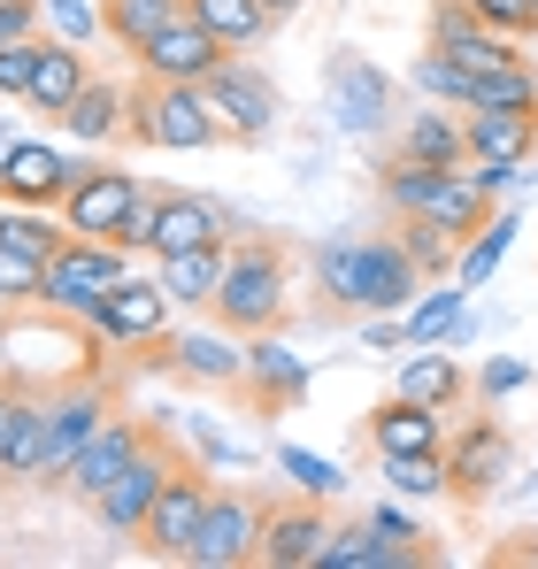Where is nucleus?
<instances>
[{"mask_svg":"<svg viewBox=\"0 0 538 569\" xmlns=\"http://www.w3.org/2000/svg\"><path fill=\"white\" fill-rule=\"evenodd\" d=\"M424 284L431 278L408 262V247L392 231H339L316 247V300L339 316H408V300Z\"/></svg>","mask_w":538,"mask_h":569,"instance_id":"nucleus-1","label":"nucleus"},{"mask_svg":"<svg viewBox=\"0 0 538 569\" xmlns=\"http://www.w3.org/2000/svg\"><path fill=\"white\" fill-rule=\"evenodd\" d=\"M216 323L231 331H277L292 316V254L285 239H231V262H223V284H216Z\"/></svg>","mask_w":538,"mask_h":569,"instance_id":"nucleus-2","label":"nucleus"},{"mask_svg":"<svg viewBox=\"0 0 538 569\" xmlns=\"http://www.w3.org/2000/svg\"><path fill=\"white\" fill-rule=\"evenodd\" d=\"M123 139H131V147H155V154H200V147H223V123H216V108H208L200 86L139 78Z\"/></svg>","mask_w":538,"mask_h":569,"instance_id":"nucleus-3","label":"nucleus"},{"mask_svg":"<svg viewBox=\"0 0 538 569\" xmlns=\"http://www.w3.org/2000/svg\"><path fill=\"white\" fill-rule=\"evenodd\" d=\"M131 278V254L116 247V239H78L70 231V247L47 262V284H39V308L47 316H62V323H86L92 308L116 292V284Z\"/></svg>","mask_w":538,"mask_h":569,"instance_id":"nucleus-4","label":"nucleus"},{"mask_svg":"<svg viewBox=\"0 0 538 569\" xmlns=\"http://www.w3.org/2000/svg\"><path fill=\"white\" fill-rule=\"evenodd\" d=\"M170 308H178V300L162 292V278H139V270H131V278L86 316V331L100 347H116V355H155V347L170 339Z\"/></svg>","mask_w":538,"mask_h":569,"instance_id":"nucleus-5","label":"nucleus"},{"mask_svg":"<svg viewBox=\"0 0 538 569\" xmlns=\"http://www.w3.org/2000/svg\"><path fill=\"white\" fill-rule=\"evenodd\" d=\"M262 523H269V500L239 492V485H216L208 523H200V539H192V569H247V562H262Z\"/></svg>","mask_w":538,"mask_h":569,"instance_id":"nucleus-6","label":"nucleus"},{"mask_svg":"<svg viewBox=\"0 0 538 569\" xmlns=\"http://www.w3.org/2000/svg\"><path fill=\"white\" fill-rule=\"evenodd\" d=\"M155 355H162V370H178L200 392H239L247 378V331H231V323H185Z\"/></svg>","mask_w":538,"mask_h":569,"instance_id":"nucleus-7","label":"nucleus"},{"mask_svg":"<svg viewBox=\"0 0 538 569\" xmlns=\"http://www.w3.org/2000/svg\"><path fill=\"white\" fill-rule=\"evenodd\" d=\"M208 500H216V485L200 462H178L170 485H162V500H155V516H147V531H139V547L155 555V562H192V539H200V523H208Z\"/></svg>","mask_w":538,"mask_h":569,"instance_id":"nucleus-8","label":"nucleus"},{"mask_svg":"<svg viewBox=\"0 0 538 569\" xmlns=\"http://www.w3.org/2000/svg\"><path fill=\"white\" fill-rule=\"evenodd\" d=\"M131 62H139V78H162V86H208V78L231 62V47H223L208 23L178 16V23H162L155 39H139Z\"/></svg>","mask_w":538,"mask_h":569,"instance_id":"nucleus-9","label":"nucleus"},{"mask_svg":"<svg viewBox=\"0 0 538 569\" xmlns=\"http://www.w3.org/2000/svg\"><path fill=\"white\" fill-rule=\"evenodd\" d=\"M200 93H208V108H216V123H223L231 147H262L269 131H277V86H269L247 54H231Z\"/></svg>","mask_w":538,"mask_h":569,"instance_id":"nucleus-10","label":"nucleus"},{"mask_svg":"<svg viewBox=\"0 0 538 569\" xmlns=\"http://www.w3.org/2000/svg\"><path fill=\"white\" fill-rule=\"evenodd\" d=\"M516 470V447L492 416H469L461 431H447V477H454V500H492Z\"/></svg>","mask_w":538,"mask_h":569,"instance_id":"nucleus-11","label":"nucleus"},{"mask_svg":"<svg viewBox=\"0 0 538 569\" xmlns=\"http://www.w3.org/2000/svg\"><path fill=\"white\" fill-rule=\"evenodd\" d=\"M431 47H439L447 62H461L469 78H492V70H508V62H524V47H516L508 31H492L469 0H439V8H431Z\"/></svg>","mask_w":538,"mask_h":569,"instance_id":"nucleus-12","label":"nucleus"},{"mask_svg":"<svg viewBox=\"0 0 538 569\" xmlns=\"http://www.w3.org/2000/svg\"><path fill=\"white\" fill-rule=\"evenodd\" d=\"M147 439H155V423H131V416H108V423H100V431H92L86 447H78V462H70V470L54 477V485H70V500H100V492H108V485H116V477L131 470V462H139V455H147Z\"/></svg>","mask_w":538,"mask_h":569,"instance_id":"nucleus-13","label":"nucleus"},{"mask_svg":"<svg viewBox=\"0 0 538 569\" xmlns=\"http://www.w3.org/2000/svg\"><path fill=\"white\" fill-rule=\"evenodd\" d=\"M178 470V455L162 447V439H147V455L131 462V470L116 477L100 500H92V516H100V531H116V539H139L147 531V516H155V500H162V485Z\"/></svg>","mask_w":538,"mask_h":569,"instance_id":"nucleus-14","label":"nucleus"},{"mask_svg":"<svg viewBox=\"0 0 538 569\" xmlns=\"http://www.w3.org/2000/svg\"><path fill=\"white\" fill-rule=\"evenodd\" d=\"M116 408H108V392L92 378H62V385H47V485L78 462V447H86L92 431L108 423Z\"/></svg>","mask_w":538,"mask_h":569,"instance_id":"nucleus-15","label":"nucleus"},{"mask_svg":"<svg viewBox=\"0 0 538 569\" xmlns=\"http://www.w3.org/2000/svg\"><path fill=\"white\" fill-rule=\"evenodd\" d=\"M131 200H139V178H131V170L78 162V178H70V192H62V223H70L78 239H116L123 216H131Z\"/></svg>","mask_w":538,"mask_h":569,"instance_id":"nucleus-16","label":"nucleus"},{"mask_svg":"<svg viewBox=\"0 0 538 569\" xmlns=\"http://www.w3.org/2000/svg\"><path fill=\"white\" fill-rule=\"evenodd\" d=\"M331 508L323 500H277L269 508V523H262V562L269 569H323V547H331Z\"/></svg>","mask_w":538,"mask_h":569,"instance_id":"nucleus-17","label":"nucleus"},{"mask_svg":"<svg viewBox=\"0 0 538 569\" xmlns=\"http://www.w3.org/2000/svg\"><path fill=\"white\" fill-rule=\"evenodd\" d=\"M0 477L39 485L47 477V392L0 385Z\"/></svg>","mask_w":538,"mask_h":569,"instance_id":"nucleus-18","label":"nucleus"},{"mask_svg":"<svg viewBox=\"0 0 538 569\" xmlns=\"http://www.w3.org/2000/svg\"><path fill=\"white\" fill-rule=\"evenodd\" d=\"M78 178V162L47 139H16L0 154V200H23V208H62V192Z\"/></svg>","mask_w":538,"mask_h":569,"instance_id":"nucleus-19","label":"nucleus"},{"mask_svg":"<svg viewBox=\"0 0 538 569\" xmlns=\"http://www.w3.org/2000/svg\"><path fill=\"white\" fill-rule=\"evenodd\" d=\"M439 447H447V408H424L408 392L369 408V455H439Z\"/></svg>","mask_w":538,"mask_h":569,"instance_id":"nucleus-20","label":"nucleus"},{"mask_svg":"<svg viewBox=\"0 0 538 569\" xmlns=\"http://www.w3.org/2000/svg\"><path fill=\"white\" fill-rule=\"evenodd\" d=\"M223 239H239V231H231V216H223L216 200H200V192H162L147 262H155V254H185V247H223Z\"/></svg>","mask_w":538,"mask_h":569,"instance_id":"nucleus-21","label":"nucleus"},{"mask_svg":"<svg viewBox=\"0 0 538 569\" xmlns=\"http://www.w3.org/2000/svg\"><path fill=\"white\" fill-rule=\"evenodd\" d=\"M239 392H255V408H269V416H285L308 392V362L292 347H277V331H255L247 339V378H239Z\"/></svg>","mask_w":538,"mask_h":569,"instance_id":"nucleus-22","label":"nucleus"},{"mask_svg":"<svg viewBox=\"0 0 538 569\" xmlns=\"http://www.w3.org/2000/svg\"><path fill=\"white\" fill-rule=\"evenodd\" d=\"M477 162H531L538 154V108H461Z\"/></svg>","mask_w":538,"mask_h":569,"instance_id":"nucleus-23","label":"nucleus"},{"mask_svg":"<svg viewBox=\"0 0 538 569\" xmlns=\"http://www.w3.org/2000/svg\"><path fill=\"white\" fill-rule=\"evenodd\" d=\"M92 86V62H86V47H70V39H54V31H39V62H31V108L39 116H62L70 100Z\"/></svg>","mask_w":538,"mask_h":569,"instance_id":"nucleus-24","label":"nucleus"},{"mask_svg":"<svg viewBox=\"0 0 538 569\" xmlns=\"http://www.w3.org/2000/svg\"><path fill=\"white\" fill-rule=\"evenodd\" d=\"M392 392H408V400H424V408H461L469 392H477V378L454 362L447 347H416V355H400V370H392Z\"/></svg>","mask_w":538,"mask_h":569,"instance_id":"nucleus-25","label":"nucleus"},{"mask_svg":"<svg viewBox=\"0 0 538 569\" xmlns=\"http://www.w3.org/2000/svg\"><path fill=\"white\" fill-rule=\"evenodd\" d=\"M54 123H62L78 147H116V139H123V123H131V93H123L116 78H100V70H92V86L70 100Z\"/></svg>","mask_w":538,"mask_h":569,"instance_id":"nucleus-26","label":"nucleus"},{"mask_svg":"<svg viewBox=\"0 0 538 569\" xmlns=\"http://www.w3.org/2000/svg\"><path fill=\"white\" fill-rule=\"evenodd\" d=\"M223 262H231V239H223V247H185V254H155V278H162V292H170L178 308L208 316V308H216V284H223Z\"/></svg>","mask_w":538,"mask_h":569,"instance_id":"nucleus-27","label":"nucleus"},{"mask_svg":"<svg viewBox=\"0 0 538 569\" xmlns=\"http://www.w3.org/2000/svg\"><path fill=\"white\" fill-rule=\"evenodd\" d=\"M424 223H439L454 247H469V239L492 223V192L477 186L469 170H447V178L431 186V200H424Z\"/></svg>","mask_w":538,"mask_h":569,"instance_id":"nucleus-28","label":"nucleus"},{"mask_svg":"<svg viewBox=\"0 0 538 569\" xmlns=\"http://www.w3.org/2000/svg\"><path fill=\"white\" fill-rule=\"evenodd\" d=\"M400 154L431 162V170H461L469 162V131H461V108H416L400 123Z\"/></svg>","mask_w":538,"mask_h":569,"instance_id":"nucleus-29","label":"nucleus"},{"mask_svg":"<svg viewBox=\"0 0 538 569\" xmlns=\"http://www.w3.org/2000/svg\"><path fill=\"white\" fill-rule=\"evenodd\" d=\"M408 562H431V555H424V547L385 539L369 516H361V523H339V531H331V547H323V569H408Z\"/></svg>","mask_w":538,"mask_h":569,"instance_id":"nucleus-30","label":"nucleus"},{"mask_svg":"<svg viewBox=\"0 0 538 569\" xmlns=\"http://www.w3.org/2000/svg\"><path fill=\"white\" fill-rule=\"evenodd\" d=\"M385 100H392V86H385L369 62H339V70H331V108H339V131L369 139V131L385 123Z\"/></svg>","mask_w":538,"mask_h":569,"instance_id":"nucleus-31","label":"nucleus"},{"mask_svg":"<svg viewBox=\"0 0 538 569\" xmlns=\"http://www.w3.org/2000/svg\"><path fill=\"white\" fill-rule=\"evenodd\" d=\"M185 16H192V23H208L231 54H255V47L269 39V23H277L262 0H185Z\"/></svg>","mask_w":538,"mask_h":569,"instance_id":"nucleus-32","label":"nucleus"},{"mask_svg":"<svg viewBox=\"0 0 538 569\" xmlns=\"http://www.w3.org/2000/svg\"><path fill=\"white\" fill-rule=\"evenodd\" d=\"M447 170H431V162H416V154H385L377 162V200L392 208V216H424V200H431V186H439Z\"/></svg>","mask_w":538,"mask_h":569,"instance_id":"nucleus-33","label":"nucleus"},{"mask_svg":"<svg viewBox=\"0 0 538 569\" xmlns=\"http://www.w3.org/2000/svg\"><path fill=\"white\" fill-rule=\"evenodd\" d=\"M0 239L23 247V254H39V262H54V254L70 247V223H62V208H23V200H8V208H0Z\"/></svg>","mask_w":538,"mask_h":569,"instance_id":"nucleus-34","label":"nucleus"},{"mask_svg":"<svg viewBox=\"0 0 538 569\" xmlns=\"http://www.w3.org/2000/svg\"><path fill=\"white\" fill-rule=\"evenodd\" d=\"M185 16V0H100V23H108V39L131 54L139 39H155L162 23H178Z\"/></svg>","mask_w":538,"mask_h":569,"instance_id":"nucleus-35","label":"nucleus"},{"mask_svg":"<svg viewBox=\"0 0 538 569\" xmlns=\"http://www.w3.org/2000/svg\"><path fill=\"white\" fill-rule=\"evenodd\" d=\"M377 470H385V485H392L400 500H439V492H454L447 447H439V455H377Z\"/></svg>","mask_w":538,"mask_h":569,"instance_id":"nucleus-36","label":"nucleus"},{"mask_svg":"<svg viewBox=\"0 0 538 569\" xmlns=\"http://www.w3.org/2000/svg\"><path fill=\"white\" fill-rule=\"evenodd\" d=\"M400 323H408V347H447L454 323H461V292H454V284H439V292H416Z\"/></svg>","mask_w":538,"mask_h":569,"instance_id":"nucleus-37","label":"nucleus"},{"mask_svg":"<svg viewBox=\"0 0 538 569\" xmlns=\"http://www.w3.org/2000/svg\"><path fill=\"white\" fill-rule=\"evenodd\" d=\"M516 231H524V223H516V216L500 208V216H492V223H485V231H477V239L461 247V262H454V278H461V284H485L492 270H500V262H508V247H516Z\"/></svg>","mask_w":538,"mask_h":569,"instance_id":"nucleus-38","label":"nucleus"},{"mask_svg":"<svg viewBox=\"0 0 538 569\" xmlns=\"http://www.w3.org/2000/svg\"><path fill=\"white\" fill-rule=\"evenodd\" d=\"M392 239L408 247V262H416L424 278H447L454 262H461V247H454L439 223H424V216H392Z\"/></svg>","mask_w":538,"mask_h":569,"instance_id":"nucleus-39","label":"nucleus"},{"mask_svg":"<svg viewBox=\"0 0 538 569\" xmlns=\"http://www.w3.org/2000/svg\"><path fill=\"white\" fill-rule=\"evenodd\" d=\"M277 470L292 477V492H308V500H339V485H347V470L331 455H308V447H277Z\"/></svg>","mask_w":538,"mask_h":569,"instance_id":"nucleus-40","label":"nucleus"},{"mask_svg":"<svg viewBox=\"0 0 538 569\" xmlns=\"http://www.w3.org/2000/svg\"><path fill=\"white\" fill-rule=\"evenodd\" d=\"M469 108H538V70H531V62H508V70L477 78Z\"/></svg>","mask_w":538,"mask_h":569,"instance_id":"nucleus-41","label":"nucleus"},{"mask_svg":"<svg viewBox=\"0 0 538 569\" xmlns=\"http://www.w3.org/2000/svg\"><path fill=\"white\" fill-rule=\"evenodd\" d=\"M416 93H431V100H454V108H469L477 78H469L461 62H447L439 47H424V54H416Z\"/></svg>","mask_w":538,"mask_h":569,"instance_id":"nucleus-42","label":"nucleus"},{"mask_svg":"<svg viewBox=\"0 0 538 569\" xmlns=\"http://www.w3.org/2000/svg\"><path fill=\"white\" fill-rule=\"evenodd\" d=\"M39 284H47V262L0 239V300H39Z\"/></svg>","mask_w":538,"mask_h":569,"instance_id":"nucleus-43","label":"nucleus"},{"mask_svg":"<svg viewBox=\"0 0 538 569\" xmlns=\"http://www.w3.org/2000/svg\"><path fill=\"white\" fill-rule=\"evenodd\" d=\"M39 8H47V31H54V39H70V47H86L92 31H108L92 0H39Z\"/></svg>","mask_w":538,"mask_h":569,"instance_id":"nucleus-44","label":"nucleus"},{"mask_svg":"<svg viewBox=\"0 0 538 569\" xmlns=\"http://www.w3.org/2000/svg\"><path fill=\"white\" fill-rule=\"evenodd\" d=\"M155 216H162V186H139L131 216H123V231H116V247H123V254H147V239H155Z\"/></svg>","mask_w":538,"mask_h":569,"instance_id":"nucleus-45","label":"nucleus"},{"mask_svg":"<svg viewBox=\"0 0 538 569\" xmlns=\"http://www.w3.org/2000/svg\"><path fill=\"white\" fill-rule=\"evenodd\" d=\"M492 31H508V39H538V8L531 0H469Z\"/></svg>","mask_w":538,"mask_h":569,"instance_id":"nucleus-46","label":"nucleus"},{"mask_svg":"<svg viewBox=\"0 0 538 569\" xmlns=\"http://www.w3.org/2000/svg\"><path fill=\"white\" fill-rule=\"evenodd\" d=\"M31 62H39V39H16V47H0V93H8V100L31 93Z\"/></svg>","mask_w":538,"mask_h":569,"instance_id":"nucleus-47","label":"nucleus"},{"mask_svg":"<svg viewBox=\"0 0 538 569\" xmlns=\"http://www.w3.org/2000/svg\"><path fill=\"white\" fill-rule=\"evenodd\" d=\"M39 31H47V8H39V0H0V47L39 39Z\"/></svg>","mask_w":538,"mask_h":569,"instance_id":"nucleus-48","label":"nucleus"},{"mask_svg":"<svg viewBox=\"0 0 538 569\" xmlns=\"http://www.w3.org/2000/svg\"><path fill=\"white\" fill-rule=\"evenodd\" d=\"M524 385H531V370H524V362H500V355L477 370V392H485V400H500V392H524Z\"/></svg>","mask_w":538,"mask_h":569,"instance_id":"nucleus-49","label":"nucleus"},{"mask_svg":"<svg viewBox=\"0 0 538 569\" xmlns=\"http://www.w3.org/2000/svg\"><path fill=\"white\" fill-rule=\"evenodd\" d=\"M461 170H469V178H477V186H485V192H508V186H524V178H531L524 162H477V154H469Z\"/></svg>","mask_w":538,"mask_h":569,"instance_id":"nucleus-50","label":"nucleus"},{"mask_svg":"<svg viewBox=\"0 0 538 569\" xmlns=\"http://www.w3.org/2000/svg\"><path fill=\"white\" fill-rule=\"evenodd\" d=\"M361 347H369V355H392V347H408V323H392V316H361Z\"/></svg>","mask_w":538,"mask_h":569,"instance_id":"nucleus-51","label":"nucleus"},{"mask_svg":"<svg viewBox=\"0 0 538 569\" xmlns=\"http://www.w3.org/2000/svg\"><path fill=\"white\" fill-rule=\"evenodd\" d=\"M369 523H377L385 539H400V547H416V539H424V531H416V516H408V508H392V500H385V508H369Z\"/></svg>","mask_w":538,"mask_h":569,"instance_id":"nucleus-52","label":"nucleus"},{"mask_svg":"<svg viewBox=\"0 0 538 569\" xmlns=\"http://www.w3.org/2000/svg\"><path fill=\"white\" fill-rule=\"evenodd\" d=\"M269 16H277V23H285V16H300V8H308V0H262Z\"/></svg>","mask_w":538,"mask_h":569,"instance_id":"nucleus-53","label":"nucleus"},{"mask_svg":"<svg viewBox=\"0 0 538 569\" xmlns=\"http://www.w3.org/2000/svg\"><path fill=\"white\" fill-rule=\"evenodd\" d=\"M531 8H538V0H531Z\"/></svg>","mask_w":538,"mask_h":569,"instance_id":"nucleus-54","label":"nucleus"}]
</instances>
